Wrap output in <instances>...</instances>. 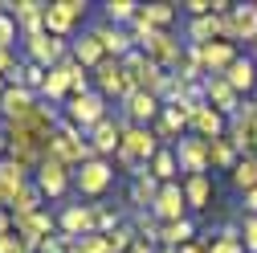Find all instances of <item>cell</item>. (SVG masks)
Listing matches in <instances>:
<instances>
[{"mask_svg": "<svg viewBox=\"0 0 257 253\" xmlns=\"http://www.w3.org/2000/svg\"><path fill=\"white\" fill-rule=\"evenodd\" d=\"M49 155L53 160H61L66 168H82V164H90V160H98L94 155V147H90V139H86V131H78L74 122H66L61 118V126L53 131V139H49Z\"/></svg>", "mask_w": 257, "mask_h": 253, "instance_id": "6da1fadb", "label": "cell"}, {"mask_svg": "<svg viewBox=\"0 0 257 253\" xmlns=\"http://www.w3.org/2000/svg\"><path fill=\"white\" fill-rule=\"evenodd\" d=\"M114 180H118V172H114L110 160H90L74 172V196L86 200V204H98V200H106Z\"/></svg>", "mask_w": 257, "mask_h": 253, "instance_id": "7a4b0ae2", "label": "cell"}, {"mask_svg": "<svg viewBox=\"0 0 257 253\" xmlns=\"http://www.w3.org/2000/svg\"><path fill=\"white\" fill-rule=\"evenodd\" d=\"M122 74H126V82H131V90H147V94H155V98H159V90H164V82H168V70L155 66L143 49L122 57Z\"/></svg>", "mask_w": 257, "mask_h": 253, "instance_id": "3957f363", "label": "cell"}, {"mask_svg": "<svg viewBox=\"0 0 257 253\" xmlns=\"http://www.w3.org/2000/svg\"><path fill=\"white\" fill-rule=\"evenodd\" d=\"M114 106L102 98L98 90H90V94H74V98L61 106V114H66V122H74L78 131H94V126H98L106 114H110Z\"/></svg>", "mask_w": 257, "mask_h": 253, "instance_id": "277c9868", "label": "cell"}, {"mask_svg": "<svg viewBox=\"0 0 257 253\" xmlns=\"http://www.w3.org/2000/svg\"><path fill=\"white\" fill-rule=\"evenodd\" d=\"M33 184H37V192L45 196V204L53 200H61L66 204V196L74 192V168H66L61 160H53V155H45V164L37 168V176H33Z\"/></svg>", "mask_w": 257, "mask_h": 253, "instance_id": "5b68a950", "label": "cell"}, {"mask_svg": "<svg viewBox=\"0 0 257 253\" xmlns=\"http://www.w3.org/2000/svg\"><path fill=\"white\" fill-rule=\"evenodd\" d=\"M57 233L66 241H82L90 233H98V220H94V204H82V200H66L57 208Z\"/></svg>", "mask_w": 257, "mask_h": 253, "instance_id": "8992f818", "label": "cell"}, {"mask_svg": "<svg viewBox=\"0 0 257 253\" xmlns=\"http://www.w3.org/2000/svg\"><path fill=\"white\" fill-rule=\"evenodd\" d=\"M122 131H126V114L114 106L98 126H94V131H86V139H90V147H94L98 160H114L118 147H122Z\"/></svg>", "mask_w": 257, "mask_h": 253, "instance_id": "52a82bcc", "label": "cell"}, {"mask_svg": "<svg viewBox=\"0 0 257 253\" xmlns=\"http://www.w3.org/2000/svg\"><path fill=\"white\" fill-rule=\"evenodd\" d=\"M94 74V90L102 94L106 102H114V106H122L126 98H131V82H126V74H122V61H114V57H106L98 70H90Z\"/></svg>", "mask_w": 257, "mask_h": 253, "instance_id": "ba28073f", "label": "cell"}, {"mask_svg": "<svg viewBox=\"0 0 257 253\" xmlns=\"http://www.w3.org/2000/svg\"><path fill=\"white\" fill-rule=\"evenodd\" d=\"M21 57H25V61H37V66H45V70H53V66H61V61L70 57V41L49 37V33L25 37V41H21Z\"/></svg>", "mask_w": 257, "mask_h": 253, "instance_id": "9c48e42d", "label": "cell"}, {"mask_svg": "<svg viewBox=\"0 0 257 253\" xmlns=\"http://www.w3.org/2000/svg\"><path fill=\"white\" fill-rule=\"evenodd\" d=\"M172 151H176V160H180V176H204V172H212L208 168V139L184 135Z\"/></svg>", "mask_w": 257, "mask_h": 253, "instance_id": "30bf717a", "label": "cell"}, {"mask_svg": "<svg viewBox=\"0 0 257 253\" xmlns=\"http://www.w3.org/2000/svg\"><path fill=\"white\" fill-rule=\"evenodd\" d=\"M159 147H164V143L155 139L151 126H135V122H126V131H122V147H118L122 155H131V160H139V164H151L155 155H159Z\"/></svg>", "mask_w": 257, "mask_h": 253, "instance_id": "8fae6325", "label": "cell"}, {"mask_svg": "<svg viewBox=\"0 0 257 253\" xmlns=\"http://www.w3.org/2000/svg\"><path fill=\"white\" fill-rule=\"evenodd\" d=\"M151 216L159 220V225H176V220L192 216L188 212V196H184V184H164V192H159V200L151 204Z\"/></svg>", "mask_w": 257, "mask_h": 253, "instance_id": "7c38bea8", "label": "cell"}, {"mask_svg": "<svg viewBox=\"0 0 257 253\" xmlns=\"http://www.w3.org/2000/svg\"><path fill=\"white\" fill-rule=\"evenodd\" d=\"M90 33L102 41V49H106V57H114V61H122L126 53H135V37H131V29H118V25H110V21H94L90 25Z\"/></svg>", "mask_w": 257, "mask_h": 253, "instance_id": "4fadbf2b", "label": "cell"}, {"mask_svg": "<svg viewBox=\"0 0 257 253\" xmlns=\"http://www.w3.org/2000/svg\"><path fill=\"white\" fill-rule=\"evenodd\" d=\"M204 102H208L212 110H220L224 118H233V114L241 110V94L224 82V74H212V78H204Z\"/></svg>", "mask_w": 257, "mask_h": 253, "instance_id": "5bb4252c", "label": "cell"}, {"mask_svg": "<svg viewBox=\"0 0 257 253\" xmlns=\"http://www.w3.org/2000/svg\"><path fill=\"white\" fill-rule=\"evenodd\" d=\"M118 110L126 114V122H135V126H155V122H159V110H164V102H159L155 94H147V90H135Z\"/></svg>", "mask_w": 257, "mask_h": 253, "instance_id": "9a60e30c", "label": "cell"}, {"mask_svg": "<svg viewBox=\"0 0 257 253\" xmlns=\"http://www.w3.org/2000/svg\"><path fill=\"white\" fill-rule=\"evenodd\" d=\"M229 41H245V45H257V9H253V0H245V5H233L229 9Z\"/></svg>", "mask_w": 257, "mask_h": 253, "instance_id": "2e32d148", "label": "cell"}, {"mask_svg": "<svg viewBox=\"0 0 257 253\" xmlns=\"http://www.w3.org/2000/svg\"><path fill=\"white\" fill-rule=\"evenodd\" d=\"M224 82H229L241 98H253L257 94V53H241L229 70H224Z\"/></svg>", "mask_w": 257, "mask_h": 253, "instance_id": "e0dca14e", "label": "cell"}, {"mask_svg": "<svg viewBox=\"0 0 257 253\" xmlns=\"http://www.w3.org/2000/svg\"><path fill=\"white\" fill-rule=\"evenodd\" d=\"M184 196H188V212H208L212 200H216V180L204 172V176H184Z\"/></svg>", "mask_w": 257, "mask_h": 253, "instance_id": "ac0fdd59", "label": "cell"}, {"mask_svg": "<svg viewBox=\"0 0 257 253\" xmlns=\"http://www.w3.org/2000/svg\"><path fill=\"white\" fill-rule=\"evenodd\" d=\"M196 49H200V61H204V74H208V78H212V74H224V70L241 57V49H237L233 41H208V45H196Z\"/></svg>", "mask_w": 257, "mask_h": 253, "instance_id": "d6986e66", "label": "cell"}, {"mask_svg": "<svg viewBox=\"0 0 257 253\" xmlns=\"http://www.w3.org/2000/svg\"><path fill=\"white\" fill-rule=\"evenodd\" d=\"M37 102H41V94L25 90V86H9L5 94H0V114H5V122H13V118H25Z\"/></svg>", "mask_w": 257, "mask_h": 253, "instance_id": "ffe728a7", "label": "cell"}, {"mask_svg": "<svg viewBox=\"0 0 257 253\" xmlns=\"http://www.w3.org/2000/svg\"><path fill=\"white\" fill-rule=\"evenodd\" d=\"M192 135H200V139H224V135H229V118L204 102V106L192 110Z\"/></svg>", "mask_w": 257, "mask_h": 253, "instance_id": "44dd1931", "label": "cell"}, {"mask_svg": "<svg viewBox=\"0 0 257 253\" xmlns=\"http://www.w3.org/2000/svg\"><path fill=\"white\" fill-rule=\"evenodd\" d=\"M70 57L78 61V66H86V70H98L102 61H106V49H102V41L86 29V33H78V37L70 41Z\"/></svg>", "mask_w": 257, "mask_h": 253, "instance_id": "7402d4cb", "label": "cell"}, {"mask_svg": "<svg viewBox=\"0 0 257 253\" xmlns=\"http://www.w3.org/2000/svg\"><path fill=\"white\" fill-rule=\"evenodd\" d=\"M45 33L61 37V41H74L78 37V21L61 9V0H49V9H45Z\"/></svg>", "mask_w": 257, "mask_h": 253, "instance_id": "603a6c76", "label": "cell"}, {"mask_svg": "<svg viewBox=\"0 0 257 253\" xmlns=\"http://www.w3.org/2000/svg\"><path fill=\"white\" fill-rule=\"evenodd\" d=\"M29 184H33V176H29L17 160H0V192H5V208H9V200L17 192H25Z\"/></svg>", "mask_w": 257, "mask_h": 253, "instance_id": "cb8c5ba5", "label": "cell"}, {"mask_svg": "<svg viewBox=\"0 0 257 253\" xmlns=\"http://www.w3.org/2000/svg\"><path fill=\"white\" fill-rule=\"evenodd\" d=\"M102 21H110V25H118V29H131L135 21H139V13H143V5L139 0H102Z\"/></svg>", "mask_w": 257, "mask_h": 253, "instance_id": "d4e9b609", "label": "cell"}, {"mask_svg": "<svg viewBox=\"0 0 257 253\" xmlns=\"http://www.w3.org/2000/svg\"><path fill=\"white\" fill-rule=\"evenodd\" d=\"M196 237H200V229H196L192 216L176 220V225H159V245H168V249H184L188 241H196Z\"/></svg>", "mask_w": 257, "mask_h": 253, "instance_id": "484cf974", "label": "cell"}, {"mask_svg": "<svg viewBox=\"0 0 257 253\" xmlns=\"http://www.w3.org/2000/svg\"><path fill=\"white\" fill-rule=\"evenodd\" d=\"M241 164V151L229 139H208V168L212 172H233Z\"/></svg>", "mask_w": 257, "mask_h": 253, "instance_id": "4316f807", "label": "cell"}, {"mask_svg": "<svg viewBox=\"0 0 257 253\" xmlns=\"http://www.w3.org/2000/svg\"><path fill=\"white\" fill-rule=\"evenodd\" d=\"M147 172H151L159 184H176V180H184V176H180V160H176L172 147H159V155L147 164Z\"/></svg>", "mask_w": 257, "mask_h": 253, "instance_id": "83f0119b", "label": "cell"}, {"mask_svg": "<svg viewBox=\"0 0 257 253\" xmlns=\"http://www.w3.org/2000/svg\"><path fill=\"white\" fill-rule=\"evenodd\" d=\"M139 17H143L151 29H172L176 17H180V5H172V0H151V5H143Z\"/></svg>", "mask_w": 257, "mask_h": 253, "instance_id": "f1b7e54d", "label": "cell"}, {"mask_svg": "<svg viewBox=\"0 0 257 253\" xmlns=\"http://www.w3.org/2000/svg\"><path fill=\"white\" fill-rule=\"evenodd\" d=\"M229 184H233L237 196L253 192V188H257V155H241V164L229 172Z\"/></svg>", "mask_w": 257, "mask_h": 253, "instance_id": "f546056e", "label": "cell"}, {"mask_svg": "<svg viewBox=\"0 0 257 253\" xmlns=\"http://www.w3.org/2000/svg\"><path fill=\"white\" fill-rule=\"evenodd\" d=\"M45 78H49V70H45V66H37V61H21V70H17V78H13L9 86H25V90L41 94Z\"/></svg>", "mask_w": 257, "mask_h": 253, "instance_id": "4dcf8cb0", "label": "cell"}, {"mask_svg": "<svg viewBox=\"0 0 257 253\" xmlns=\"http://www.w3.org/2000/svg\"><path fill=\"white\" fill-rule=\"evenodd\" d=\"M106 237V245H110V253H131V245L139 241V233H135V225H131V216L122 220V225L114 229V233H102Z\"/></svg>", "mask_w": 257, "mask_h": 253, "instance_id": "1f68e13d", "label": "cell"}, {"mask_svg": "<svg viewBox=\"0 0 257 253\" xmlns=\"http://www.w3.org/2000/svg\"><path fill=\"white\" fill-rule=\"evenodd\" d=\"M94 220H98V233H114L126 220V208H114V204L98 200V204H94Z\"/></svg>", "mask_w": 257, "mask_h": 253, "instance_id": "d6a6232c", "label": "cell"}, {"mask_svg": "<svg viewBox=\"0 0 257 253\" xmlns=\"http://www.w3.org/2000/svg\"><path fill=\"white\" fill-rule=\"evenodd\" d=\"M131 225H135V233H139L143 241L159 245V220H155L151 212H131Z\"/></svg>", "mask_w": 257, "mask_h": 253, "instance_id": "836d02e7", "label": "cell"}, {"mask_svg": "<svg viewBox=\"0 0 257 253\" xmlns=\"http://www.w3.org/2000/svg\"><path fill=\"white\" fill-rule=\"evenodd\" d=\"M0 49H21V25L9 13H0Z\"/></svg>", "mask_w": 257, "mask_h": 253, "instance_id": "e575fe53", "label": "cell"}, {"mask_svg": "<svg viewBox=\"0 0 257 253\" xmlns=\"http://www.w3.org/2000/svg\"><path fill=\"white\" fill-rule=\"evenodd\" d=\"M70 253H110V245H106V237H102V233H90V237L74 241V245H70Z\"/></svg>", "mask_w": 257, "mask_h": 253, "instance_id": "d590c367", "label": "cell"}, {"mask_svg": "<svg viewBox=\"0 0 257 253\" xmlns=\"http://www.w3.org/2000/svg\"><path fill=\"white\" fill-rule=\"evenodd\" d=\"M237 220H241V245H245V253H257V216H241L237 212Z\"/></svg>", "mask_w": 257, "mask_h": 253, "instance_id": "8d00e7d4", "label": "cell"}, {"mask_svg": "<svg viewBox=\"0 0 257 253\" xmlns=\"http://www.w3.org/2000/svg\"><path fill=\"white\" fill-rule=\"evenodd\" d=\"M204 237H208V253H245L241 241H220V237H212V233H204Z\"/></svg>", "mask_w": 257, "mask_h": 253, "instance_id": "74e56055", "label": "cell"}, {"mask_svg": "<svg viewBox=\"0 0 257 253\" xmlns=\"http://www.w3.org/2000/svg\"><path fill=\"white\" fill-rule=\"evenodd\" d=\"M61 9H66V13L82 25V21H86V13H90V0H61Z\"/></svg>", "mask_w": 257, "mask_h": 253, "instance_id": "f35d334b", "label": "cell"}, {"mask_svg": "<svg viewBox=\"0 0 257 253\" xmlns=\"http://www.w3.org/2000/svg\"><path fill=\"white\" fill-rule=\"evenodd\" d=\"M241 216H257V188L241 196Z\"/></svg>", "mask_w": 257, "mask_h": 253, "instance_id": "ab89813d", "label": "cell"}, {"mask_svg": "<svg viewBox=\"0 0 257 253\" xmlns=\"http://www.w3.org/2000/svg\"><path fill=\"white\" fill-rule=\"evenodd\" d=\"M21 249V237L17 233H0V253H17Z\"/></svg>", "mask_w": 257, "mask_h": 253, "instance_id": "60d3db41", "label": "cell"}, {"mask_svg": "<svg viewBox=\"0 0 257 253\" xmlns=\"http://www.w3.org/2000/svg\"><path fill=\"white\" fill-rule=\"evenodd\" d=\"M180 253H208V237H204V233H200V237H196V241H188V245H184V249H180Z\"/></svg>", "mask_w": 257, "mask_h": 253, "instance_id": "b9f144b4", "label": "cell"}, {"mask_svg": "<svg viewBox=\"0 0 257 253\" xmlns=\"http://www.w3.org/2000/svg\"><path fill=\"white\" fill-rule=\"evenodd\" d=\"M0 160H9V131L0 126Z\"/></svg>", "mask_w": 257, "mask_h": 253, "instance_id": "7bdbcfd3", "label": "cell"}, {"mask_svg": "<svg viewBox=\"0 0 257 253\" xmlns=\"http://www.w3.org/2000/svg\"><path fill=\"white\" fill-rule=\"evenodd\" d=\"M5 90H9V78H5V74H0V94H5Z\"/></svg>", "mask_w": 257, "mask_h": 253, "instance_id": "ee69618b", "label": "cell"}, {"mask_svg": "<svg viewBox=\"0 0 257 253\" xmlns=\"http://www.w3.org/2000/svg\"><path fill=\"white\" fill-rule=\"evenodd\" d=\"M155 253H180V249H168V245H159V249H155Z\"/></svg>", "mask_w": 257, "mask_h": 253, "instance_id": "f6af8a7d", "label": "cell"}, {"mask_svg": "<svg viewBox=\"0 0 257 253\" xmlns=\"http://www.w3.org/2000/svg\"><path fill=\"white\" fill-rule=\"evenodd\" d=\"M0 208H5V192H0Z\"/></svg>", "mask_w": 257, "mask_h": 253, "instance_id": "bcb514c9", "label": "cell"}, {"mask_svg": "<svg viewBox=\"0 0 257 253\" xmlns=\"http://www.w3.org/2000/svg\"><path fill=\"white\" fill-rule=\"evenodd\" d=\"M0 126H5V114H0Z\"/></svg>", "mask_w": 257, "mask_h": 253, "instance_id": "7dc6e473", "label": "cell"}, {"mask_svg": "<svg viewBox=\"0 0 257 253\" xmlns=\"http://www.w3.org/2000/svg\"><path fill=\"white\" fill-rule=\"evenodd\" d=\"M17 253H29V249H17Z\"/></svg>", "mask_w": 257, "mask_h": 253, "instance_id": "c3c4849f", "label": "cell"}, {"mask_svg": "<svg viewBox=\"0 0 257 253\" xmlns=\"http://www.w3.org/2000/svg\"><path fill=\"white\" fill-rule=\"evenodd\" d=\"M253 49H257V45H253Z\"/></svg>", "mask_w": 257, "mask_h": 253, "instance_id": "681fc988", "label": "cell"}]
</instances>
